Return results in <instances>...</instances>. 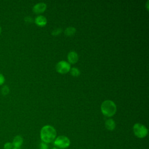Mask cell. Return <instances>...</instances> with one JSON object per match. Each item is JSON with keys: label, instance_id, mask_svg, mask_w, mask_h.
Segmentation results:
<instances>
[{"label": "cell", "instance_id": "6da1fadb", "mask_svg": "<svg viewBox=\"0 0 149 149\" xmlns=\"http://www.w3.org/2000/svg\"><path fill=\"white\" fill-rule=\"evenodd\" d=\"M56 132L54 127L50 125H45L42 127L40 132V137L42 142L50 143L56 138Z\"/></svg>", "mask_w": 149, "mask_h": 149}, {"label": "cell", "instance_id": "7a4b0ae2", "mask_svg": "<svg viewBox=\"0 0 149 149\" xmlns=\"http://www.w3.org/2000/svg\"><path fill=\"white\" fill-rule=\"evenodd\" d=\"M101 110L104 115L110 117L116 113V106L112 101L105 100L101 105Z\"/></svg>", "mask_w": 149, "mask_h": 149}, {"label": "cell", "instance_id": "3957f363", "mask_svg": "<svg viewBox=\"0 0 149 149\" xmlns=\"http://www.w3.org/2000/svg\"><path fill=\"white\" fill-rule=\"evenodd\" d=\"M133 130L134 135L140 139L145 137L148 134V129L147 127L144 125L139 123H137L134 125Z\"/></svg>", "mask_w": 149, "mask_h": 149}, {"label": "cell", "instance_id": "277c9868", "mask_svg": "<svg viewBox=\"0 0 149 149\" xmlns=\"http://www.w3.org/2000/svg\"><path fill=\"white\" fill-rule=\"evenodd\" d=\"M54 145L61 149L68 148L70 144V140L65 136H59L54 140Z\"/></svg>", "mask_w": 149, "mask_h": 149}, {"label": "cell", "instance_id": "5b68a950", "mask_svg": "<svg viewBox=\"0 0 149 149\" xmlns=\"http://www.w3.org/2000/svg\"><path fill=\"white\" fill-rule=\"evenodd\" d=\"M56 70L61 74L67 73L70 70V64L64 61H60L56 65Z\"/></svg>", "mask_w": 149, "mask_h": 149}, {"label": "cell", "instance_id": "8992f818", "mask_svg": "<svg viewBox=\"0 0 149 149\" xmlns=\"http://www.w3.org/2000/svg\"><path fill=\"white\" fill-rule=\"evenodd\" d=\"M46 8H47V5L45 3L40 2L36 4L34 6L33 8V10L36 13H37V14L41 13L45 10Z\"/></svg>", "mask_w": 149, "mask_h": 149}, {"label": "cell", "instance_id": "52a82bcc", "mask_svg": "<svg viewBox=\"0 0 149 149\" xmlns=\"http://www.w3.org/2000/svg\"><path fill=\"white\" fill-rule=\"evenodd\" d=\"M23 141V138L22 137V136H19V135L15 136V138L13 139V142L12 143L13 148L19 149L20 147V146H22Z\"/></svg>", "mask_w": 149, "mask_h": 149}, {"label": "cell", "instance_id": "ba28073f", "mask_svg": "<svg viewBox=\"0 0 149 149\" xmlns=\"http://www.w3.org/2000/svg\"><path fill=\"white\" fill-rule=\"evenodd\" d=\"M79 59L78 55L75 51H70L68 55V61L70 63H75L77 62Z\"/></svg>", "mask_w": 149, "mask_h": 149}, {"label": "cell", "instance_id": "9c48e42d", "mask_svg": "<svg viewBox=\"0 0 149 149\" xmlns=\"http://www.w3.org/2000/svg\"><path fill=\"white\" fill-rule=\"evenodd\" d=\"M47 19L44 16H38L35 19V23L39 26H44L47 24Z\"/></svg>", "mask_w": 149, "mask_h": 149}, {"label": "cell", "instance_id": "30bf717a", "mask_svg": "<svg viewBox=\"0 0 149 149\" xmlns=\"http://www.w3.org/2000/svg\"><path fill=\"white\" fill-rule=\"evenodd\" d=\"M105 127L109 130H113L115 129L116 127V124L115 121L112 119H109L106 120L105 123Z\"/></svg>", "mask_w": 149, "mask_h": 149}, {"label": "cell", "instance_id": "8fae6325", "mask_svg": "<svg viewBox=\"0 0 149 149\" xmlns=\"http://www.w3.org/2000/svg\"><path fill=\"white\" fill-rule=\"evenodd\" d=\"M76 30L73 27H68L65 30V34L67 36H71L75 34Z\"/></svg>", "mask_w": 149, "mask_h": 149}, {"label": "cell", "instance_id": "7c38bea8", "mask_svg": "<svg viewBox=\"0 0 149 149\" xmlns=\"http://www.w3.org/2000/svg\"><path fill=\"white\" fill-rule=\"evenodd\" d=\"M70 74L73 76H75V77L79 76L80 74V72L79 70L76 68H72L70 70Z\"/></svg>", "mask_w": 149, "mask_h": 149}, {"label": "cell", "instance_id": "4fadbf2b", "mask_svg": "<svg viewBox=\"0 0 149 149\" xmlns=\"http://www.w3.org/2000/svg\"><path fill=\"white\" fill-rule=\"evenodd\" d=\"M1 93L2 95H6L7 94H8V93H9V88L8 86H2L1 90Z\"/></svg>", "mask_w": 149, "mask_h": 149}, {"label": "cell", "instance_id": "5bb4252c", "mask_svg": "<svg viewBox=\"0 0 149 149\" xmlns=\"http://www.w3.org/2000/svg\"><path fill=\"white\" fill-rule=\"evenodd\" d=\"M40 149H49V146L47 143L41 142L40 144Z\"/></svg>", "mask_w": 149, "mask_h": 149}, {"label": "cell", "instance_id": "9a60e30c", "mask_svg": "<svg viewBox=\"0 0 149 149\" xmlns=\"http://www.w3.org/2000/svg\"><path fill=\"white\" fill-rule=\"evenodd\" d=\"M61 32H62V29H59V28H58V29H55L54 30L52 31V34L53 36H57V35L59 34L60 33H61Z\"/></svg>", "mask_w": 149, "mask_h": 149}, {"label": "cell", "instance_id": "2e32d148", "mask_svg": "<svg viewBox=\"0 0 149 149\" xmlns=\"http://www.w3.org/2000/svg\"><path fill=\"white\" fill-rule=\"evenodd\" d=\"M3 147H4L5 149H12V148H13V147L12 143H10V142H7V143H6L4 144Z\"/></svg>", "mask_w": 149, "mask_h": 149}, {"label": "cell", "instance_id": "e0dca14e", "mask_svg": "<svg viewBox=\"0 0 149 149\" xmlns=\"http://www.w3.org/2000/svg\"><path fill=\"white\" fill-rule=\"evenodd\" d=\"M5 79L4 76L1 73H0V86L3 85L5 83Z\"/></svg>", "mask_w": 149, "mask_h": 149}, {"label": "cell", "instance_id": "ac0fdd59", "mask_svg": "<svg viewBox=\"0 0 149 149\" xmlns=\"http://www.w3.org/2000/svg\"><path fill=\"white\" fill-rule=\"evenodd\" d=\"M25 21L27 22H28V23H31V22H32L33 20H32V18H31V17L28 16V17H26L25 18Z\"/></svg>", "mask_w": 149, "mask_h": 149}, {"label": "cell", "instance_id": "d6986e66", "mask_svg": "<svg viewBox=\"0 0 149 149\" xmlns=\"http://www.w3.org/2000/svg\"><path fill=\"white\" fill-rule=\"evenodd\" d=\"M1 31H2V29H1V26H0V34H1Z\"/></svg>", "mask_w": 149, "mask_h": 149}, {"label": "cell", "instance_id": "ffe728a7", "mask_svg": "<svg viewBox=\"0 0 149 149\" xmlns=\"http://www.w3.org/2000/svg\"><path fill=\"white\" fill-rule=\"evenodd\" d=\"M52 149H59V148H58L57 147H54V148H52Z\"/></svg>", "mask_w": 149, "mask_h": 149}, {"label": "cell", "instance_id": "44dd1931", "mask_svg": "<svg viewBox=\"0 0 149 149\" xmlns=\"http://www.w3.org/2000/svg\"><path fill=\"white\" fill-rule=\"evenodd\" d=\"M13 149H16V148H13Z\"/></svg>", "mask_w": 149, "mask_h": 149}]
</instances>
